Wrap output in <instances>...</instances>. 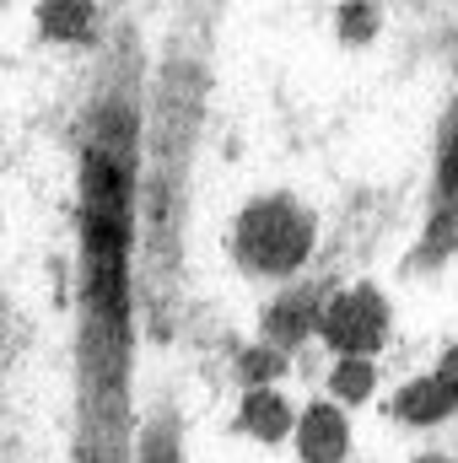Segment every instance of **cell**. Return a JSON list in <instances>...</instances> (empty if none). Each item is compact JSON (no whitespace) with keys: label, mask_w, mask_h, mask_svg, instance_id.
Listing matches in <instances>:
<instances>
[{"label":"cell","mask_w":458,"mask_h":463,"mask_svg":"<svg viewBox=\"0 0 458 463\" xmlns=\"http://www.w3.org/2000/svg\"><path fill=\"white\" fill-rule=\"evenodd\" d=\"M43 27L60 33V38H76V33L92 27V11H87V5H49V11H43Z\"/></svg>","instance_id":"cell-10"},{"label":"cell","mask_w":458,"mask_h":463,"mask_svg":"<svg viewBox=\"0 0 458 463\" xmlns=\"http://www.w3.org/2000/svg\"><path fill=\"white\" fill-rule=\"evenodd\" d=\"M372 27H377V16H372V11H345V16H340V33H345V38H367Z\"/></svg>","instance_id":"cell-12"},{"label":"cell","mask_w":458,"mask_h":463,"mask_svg":"<svg viewBox=\"0 0 458 463\" xmlns=\"http://www.w3.org/2000/svg\"><path fill=\"white\" fill-rule=\"evenodd\" d=\"M372 361H340L335 372H329V393L335 399H345V404H361L367 393H372Z\"/></svg>","instance_id":"cell-9"},{"label":"cell","mask_w":458,"mask_h":463,"mask_svg":"<svg viewBox=\"0 0 458 463\" xmlns=\"http://www.w3.org/2000/svg\"><path fill=\"white\" fill-rule=\"evenodd\" d=\"M437 222L443 232L432 237V253H443L458 237V114L443 129V156H437Z\"/></svg>","instance_id":"cell-5"},{"label":"cell","mask_w":458,"mask_h":463,"mask_svg":"<svg viewBox=\"0 0 458 463\" xmlns=\"http://www.w3.org/2000/svg\"><path fill=\"white\" fill-rule=\"evenodd\" d=\"M297 448L308 463H340L350 453V426L335 404H313L302 410V426H297Z\"/></svg>","instance_id":"cell-4"},{"label":"cell","mask_w":458,"mask_h":463,"mask_svg":"<svg viewBox=\"0 0 458 463\" xmlns=\"http://www.w3.org/2000/svg\"><path fill=\"white\" fill-rule=\"evenodd\" d=\"M264 329H270V340L275 345H297L308 329H319V313H313V297H281L275 307H270V318H264Z\"/></svg>","instance_id":"cell-8"},{"label":"cell","mask_w":458,"mask_h":463,"mask_svg":"<svg viewBox=\"0 0 458 463\" xmlns=\"http://www.w3.org/2000/svg\"><path fill=\"white\" fill-rule=\"evenodd\" d=\"M243 431H253L259 442H281V437L291 431L286 399L270 393V388H248V393H243Z\"/></svg>","instance_id":"cell-7"},{"label":"cell","mask_w":458,"mask_h":463,"mask_svg":"<svg viewBox=\"0 0 458 463\" xmlns=\"http://www.w3.org/2000/svg\"><path fill=\"white\" fill-rule=\"evenodd\" d=\"M453 393L437 383V372L432 377H415V383H405L399 388V399H394V415L399 420H410V426H432V420H443V415H453Z\"/></svg>","instance_id":"cell-6"},{"label":"cell","mask_w":458,"mask_h":463,"mask_svg":"<svg viewBox=\"0 0 458 463\" xmlns=\"http://www.w3.org/2000/svg\"><path fill=\"white\" fill-rule=\"evenodd\" d=\"M281 372V355L275 350H248L243 355V377H259V388H264V377H275Z\"/></svg>","instance_id":"cell-11"},{"label":"cell","mask_w":458,"mask_h":463,"mask_svg":"<svg viewBox=\"0 0 458 463\" xmlns=\"http://www.w3.org/2000/svg\"><path fill=\"white\" fill-rule=\"evenodd\" d=\"M87 291L98 318L119 329L124 318V242H129V162L124 151L98 140L87 151Z\"/></svg>","instance_id":"cell-1"},{"label":"cell","mask_w":458,"mask_h":463,"mask_svg":"<svg viewBox=\"0 0 458 463\" xmlns=\"http://www.w3.org/2000/svg\"><path fill=\"white\" fill-rule=\"evenodd\" d=\"M415 463H448V458H437V453H426V458H415Z\"/></svg>","instance_id":"cell-15"},{"label":"cell","mask_w":458,"mask_h":463,"mask_svg":"<svg viewBox=\"0 0 458 463\" xmlns=\"http://www.w3.org/2000/svg\"><path fill=\"white\" fill-rule=\"evenodd\" d=\"M313 253V216L297 200H253L237 222V259L259 275H291Z\"/></svg>","instance_id":"cell-2"},{"label":"cell","mask_w":458,"mask_h":463,"mask_svg":"<svg viewBox=\"0 0 458 463\" xmlns=\"http://www.w3.org/2000/svg\"><path fill=\"white\" fill-rule=\"evenodd\" d=\"M319 335L340 350V361H367L388 335V302L372 286H350L340 297L324 302L319 313Z\"/></svg>","instance_id":"cell-3"},{"label":"cell","mask_w":458,"mask_h":463,"mask_svg":"<svg viewBox=\"0 0 458 463\" xmlns=\"http://www.w3.org/2000/svg\"><path fill=\"white\" fill-rule=\"evenodd\" d=\"M146 463H173V442H167L162 431L151 437V453H146Z\"/></svg>","instance_id":"cell-14"},{"label":"cell","mask_w":458,"mask_h":463,"mask_svg":"<svg viewBox=\"0 0 458 463\" xmlns=\"http://www.w3.org/2000/svg\"><path fill=\"white\" fill-rule=\"evenodd\" d=\"M437 383H443V388H448V393H453V404H458V345L448 350V355H443V361H437Z\"/></svg>","instance_id":"cell-13"}]
</instances>
